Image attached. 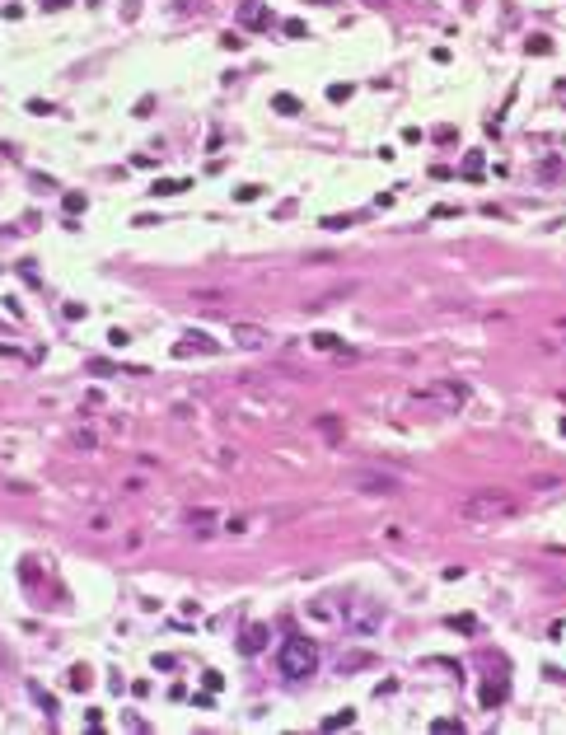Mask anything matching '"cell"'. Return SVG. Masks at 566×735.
<instances>
[{"label": "cell", "instance_id": "cell-1", "mask_svg": "<svg viewBox=\"0 0 566 735\" xmlns=\"http://www.w3.org/2000/svg\"><path fill=\"white\" fill-rule=\"evenodd\" d=\"M515 511H519V501L510 492H501V487H482V492L459 501V520H468V525H501Z\"/></svg>", "mask_w": 566, "mask_h": 735}, {"label": "cell", "instance_id": "cell-2", "mask_svg": "<svg viewBox=\"0 0 566 735\" xmlns=\"http://www.w3.org/2000/svg\"><path fill=\"white\" fill-rule=\"evenodd\" d=\"M276 665H281L285 679H309V675L318 670V646H314L309 637H285Z\"/></svg>", "mask_w": 566, "mask_h": 735}, {"label": "cell", "instance_id": "cell-3", "mask_svg": "<svg viewBox=\"0 0 566 735\" xmlns=\"http://www.w3.org/2000/svg\"><path fill=\"white\" fill-rule=\"evenodd\" d=\"M412 403L436 408V412H459L463 403H468V384H459V380H436V384L412 389Z\"/></svg>", "mask_w": 566, "mask_h": 735}, {"label": "cell", "instance_id": "cell-4", "mask_svg": "<svg viewBox=\"0 0 566 735\" xmlns=\"http://www.w3.org/2000/svg\"><path fill=\"white\" fill-rule=\"evenodd\" d=\"M360 492H370V497H393V492H403V478H393V473H356L351 478Z\"/></svg>", "mask_w": 566, "mask_h": 735}, {"label": "cell", "instance_id": "cell-5", "mask_svg": "<svg viewBox=\"0 0 566 735\" xmlns=\"http://www.w3.org/2000/svg\"><path fill=\"white\" fill-rule=\"evenodd\" d=\"M262 646H267V628H262V623L244 628V637H239V651H244V656H257Z\"/></svg>", "mask_w": 566, "mask_h": 735}, {"label": "cell", "instance_id": "cell-6", "mask_svg": "<svg viewBox=\"0 0 566 735\" xmlns=\"http://www.w3.org/2000/svg\"><path fill=\"white\" fill-rule=\"evenodd\" d=\"M230 338L239 342V347H267V333H262V328H253V323H234Z\"/></svg>", "mask_w": 566, "mask_h": 735}, {"label": "cell", "instance_id": "cell-7", "mask_svg": "<svg viewBox=\"0 0 566 735\" xmlns=\"http://www.w3.org/2000/svg\"><path fill=\"white\" fill-rule=\"evenodd\" d=\"M187 351H220V342H211L206 333H187V342L174 347V356H187Z\"/></svg>", "mask_w": 566, "mask_h": 735}, {"label": "cell", "instance_id": "cell-8", "mask_svg": "<svg viewBox=\"0 0 566 735\" xmlns=\"http://www.w3.org/2000/svg\"><path fill=\"white\" fill-rule=\"evenodd\" d=\"M272 108H276V113H285V117H295V113H305V104H300L295 94H276V99H272Z\"/></svg>", "mask_w": 566, "mask_h": 735}, {"label": "cell", "instance_id": "cell-9", "mask_svg": "<svg viewBox=\"0 0 566 735\" xmlns=\"http://www.w3.org/2000/svg\"><path fill=\"white\" fill-rule=\"evenodd\" d=\"M182 187H192V183H178V178H154L150 192H154V197H178Z\"/></svg>", "mask_w": 566, "mask_h": 735}, {"label": "cell", "instance_id": "cell-10", "mask_svg": "<svg viewBox=\"0 0 566 735\" xmlns=\"http://www.w3.org/2000/svg\"><path fill=\"white\" fill-rule=\"evenodd\" d=\"M459 174H463V178H482V150H468V159H463Z\"/></svg>", "mask_w": 566, "mask_h": 735}, {"label": "cell", "instance_id": "cell-11", "mask_svg": "<svg viewBox=\"0 0 566 735\" xmlns=\"http://www.w3.org/2000/svg\"><path fill=\"white\" fill-rule=\"evenodd\" d=\"M351 721H356V712H351V708H342L337 716H328V721H323V731H342V726H351Z\"/></svg>", "mask_w": 566, "mask_h": 735}, {"label": "cell", "instance_id": "cell-12", "mask_svg": "<svg viewBox=\"0 0 566 735\" xmlns=\"http://www.w3.org/2000/svg\"><path fill=\"white\" fill-rule=\"evenodd\" d=\"M244 24H272V14L262 5H244Z\"/></svg>", "mask_w": 566, "mask_h": 735}, {"label": "cell", "instance_id": "cell-13", "mask_svg": "<svg viewBox=\"0 0 566 735\" xmlns=\"http://www.w3.org/2000/svg\"><path fill=\"white\" fill-rule=\"evenodd\" d=\"M529 52H534V56H547V52H552V43H547L543 33H534V38H529Z\"/></svg>", "mask_w": 566, "mask_h": 735}, {"label": "cell", "instance_id": "cell-14", "mask_svg": "<svg viewBox=\"0 0 566 735\" xmlns=\"http://www.w3.org/2000/svg\"><path fill=\"white\" fill-rule=\"evenodd\" d=\"M328 99H333V104H346V99H351V84H328Z\"/></svg>", "mask_w": 566, "mask_h": 735}, {"label": "cell", "instance_id": "cell-15", "mask_svg": "<svg viewBox=\"0 0 566 735\" xmlns=\"http://www.w3.org/2000/svg\"><path fill=\"white\" fill-rule=\"evenodd\" d=\"M501 698H506V684H487L482 688V703H501Z\"/></svg>", "mask_w": 566, "mask_h": 735}, {"label": "cell", "instance_id": "cell-16", "mask_svg": "<svg viewBox=\"0 0 566 735\" xmlns=\"http://www.w3.org/2000/svg\"><path fill=\"white\" fill-rule=\"evenodd\" d=\"M539 347H543V351H552V356H566V342L562 338H543Z\"/></svg>", "mask_w": 566, "mask_h": 735}, {"label": "cell", "instance_id": "cell-17", "mask_svg": "<svg viewBox=\"0 0 566 735\" xmlns=\"http://www.w3.org/2000/svg\"><path fill=\"white\" fill-rule=\"evenodd\" d=\"M71 688H89V670H84V665L71 670Z\"/></svg>", "mask_w": 566, "mask_h": 735}, {"label": "cell", "instance_id": "cell-18", "mask_svg": "<svg viewBox=\"0 0 566 735\" xmlns=\"http://www.w3.org/2000/svg\"><path fill=\"white\" fill-rule=\"evenodd\" d=\"M337 665H342V670H360V665H370V656H360V651H356V656H342Z\"/></svg>", "mask_w": 566, "mask_h": 735}, {"label": "cell", "instance_id": "cell-19", "mask_svg": "<svg viewBox=\"0 0 566 735\" xmlns=\"http://www.w3.org/2000/svg\"><path fill=\"white\" fill-rule=\"evenodd\" d=\"M66 211H71V215L84 211V192H66Z\"/></svg>", "mask_w": 566, "mask_h": 735}, {"label": "cell", "instance_id": "cell-20", "mask_svg": "<svg viewBox=\"0 0 566 735\" xmlns=\"http://www.w3.org/2000/svg\"><path fill=\"white\" fill-rule=\"evenodd\" d=\"M314 347H323V351H333V347H337V333H314Z\"/></svg>", "mask_w": 566, "mask_h": 735}, {"label": "cell", "instance_id": "cell-21", "mask_svg": "<svg viewBox=\"0 0 566 735\" xmlns=\"http://www.w3.org/2000/svg\"><path fill=\"white\" fill-rule=\"evenodd\" d=\"M257 192H262V187H257V183H248V187H239L234 197H239V202H257Z\"/></svg>", "mask_w": 566, "mask_h": 735}, {"label": "cell", "instance_id": "cell-22", "mask_svg": "<svg viewBox=\"0 0 566 735\" xmlns=\"http://www.w3.org/2000/svg\"><path fill=\"white\" fill-rule=\"evenodd\" d=\"M285 33H290V38H309V28L300 24V19H285Z\"/></svg>", "mask_w": 566, "mask_h": 735}, {"label": "cell", "instance_id": "cell-23", "mask_svg": "<svg viewBox=\"0 0 566 735\" xmlns=\"http://www.w3.org/2000/svg\"><path fill=\"white\" fill-rule=\"evenodd\" d=\"M323 5H333V0H323Z\"/></svg>", "mask_w": 566, "mask_h": 735}]
</instances>
